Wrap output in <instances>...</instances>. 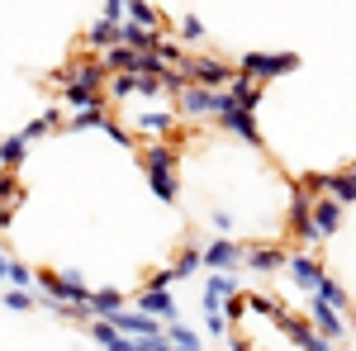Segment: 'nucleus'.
<instances>
[{
    "mask_svg": "<svg viewBox=\"0 0 356 351\" xmlns=\"http://www.w3.org/2000/svg\"><path fill=\"white\" fill-rule=\"evenodd\" d=\"M110 323L119 327L124 337H138V342H143V337H162V332H166L162 318H152V313H143V309H129V304H124V309L114 313Z\"/></svg>",
    "mask_w": 356,
    "mask_h": 351,
    "instance_id": "nucleus-5",
    "label": "nucleus"
},
{
    "mask_svg": "<svg viewBox=\"0 0 356 351\" xmlns=\"http://www.w3.org/2000/svg\"><path fill=\"white\" fill-rule=\"evenodd\" d=\"M114 43H119V24L105 19V15L86 28V48H90V53H105V48H114Z\"/></svg>",
    "mask_w": 356,
    "mask_h": 351,
    "instance_id": "nucleus-18",
    "label": "nucleus"
},
{
    "mask_svg": "<svg viewBox=\"0 0 356 351\" xmlns=\"http://www.w3.org/2000/svg\"><path fill=\"white\" fill-rule=\"evenodd\" d=\"M219 129H228L233 138H243L247 147H261V129H257V109H247V105H238L228 90H219Z\"/></svg>",
    "mask_w": 356,
    "mask_h": 351,
    "instance_id": "nucleus-1",
    "label": "nucleus"
},
{
    "mask_svg": "<svg viewBox=\"0 0 356 351\" xmlns=\"http://www.w3.org/2000/svg\"><path fill=\"white\" fill-rule=\"evenodd\" d=\"M233 295H243L238 280H233V270H209L204 295H200V309H204V313H223V304H228Z\"/></svg>",
    "mask_w": 356,
    "mask_h": 351,
    "instance_id": "nucleus-8",
    "label": "nucleus"
},
{
    "mask_svg": "<svg viewBox=\"0 0 356 351\" xmlns=\"http://www.w3.org/2000/svg\"><path fill=\"white\" fill-rule=\"evenodd\" d=\"M238 76V67H228L223 57H191V85L204 90H228V81Z\"/></svg>",
    "mask_w": 356,
    "mask_h": 351,
    "instance_id": "nucleus-4",
    "label": "nucleus"
},
{
    "mask_svg": "<svg viewBox=\"0 0 356 351\" xmlns=\"http://www.w3.org/2000/svg\"><path fill=\"white\" fill-rule=\"evenodd\" d=\"M5 309H15V313H29V309H33V290H15V285H10V295H5Z\"/></svg>",
    "mask_w": 356,
    "mask_h": 351,
    "instance_id": "nucleus-31",
    "label": "nucleus"
},
{
    "mask_svg": "<svg viewBox=\"0 0 356 351\" xmlns=\"http://www.w3.org/2000/svg\"><path fill=\"white\" fill-rule=\"evenodd\" d=\"M10 285L15 290H33L38 285V270H29L24 261H10Z\"/></svg>",
    "mask_w": 356,
    "mask_h": 351,
    "instance_id": "nucleus-30",
    "label": "nucleus"
},
{
    "mask_svg": "<svg viewBox=\"0 0 356 351\" xmlns=\"http://www.w3.org/2000/svg\"><path fill=\"white\" fill-rule=\"evenodd\" d=\"M134 309H143V313H152V318H162V323H176V299L166 295V290H143V295L134 299Z\"/></svg>",
    "mask_w": 356,
    "mask_h": 351,
    "instance_id": "nucleus-15",
    "label": "nucleus"
},
{
    "mask_svg": "<svg viewBox=\"0 0 356 351\" xmlns=\"http://www.w3.org/2000/svg\"><path fill=\"white\" fill-rule=\"evenodd\" d=\"M129 24H143V28H152V33H162V15L147 0H129Z\"/></svg>",
    "mask_w": 356,
    "mask_h": 351,
    "instance_id": "nucleus-25",
    "label": "nucleus"
},
{
    "mask_svg": "<svg viewBox=\"0 0 356 351\" xmlns=\"http://www.w3.org/2000/svg\"><path fill=\"white\" fill-rule=\"evenodd\" d=\"M285 275H290V285H295V290L314 295V290H318V280H323L328 270H323V261H318V256H309V252H295V256L285 261Z\"/></svg>",
    "mask_w": 356,
    "mask_h": 351,
    "instance_id": "nucleus-7",
    "label": "nucleus"
},
{
    "mask_svg": "<svg viewBox=\"0 0 356 351\" xmlns=\"http://www.w3.org/2000/svg\"><path fill=\"white\" fill-rule=\"evenodd\" d=\"M53 85H57V90H62V85H81V90H90V95H105L110 72H105V62H100V57H95V62H72Z\"/></svg>",
    "mask_w": 356,
    "mask_h": 351,
    "instance_id": "nucleus-2",
    "label": "nucleus"
},
{
    "mask_svg": "<svg viewBox=\"0 0 356 351\" xmlns=\"http://www.w3.org/2000/svg\"><path fill=\"white\" fill-rule=\"evenodd\" d=\"M314 295L323 299V304H332L337 313H352V299H347V290H342L332 275H323V280H318V290H314Z\"/></svg>",
    "mask_w": 356,
    "mask_h": 351,
    "instance_id": "nucleus-24",
    "label": "nucleus"
},
{
    "mask_svg": "<svg viewBox=\"0 0 356 351\" xmlns=\"http://www.w3.org/2000/svg\"><path fill=\"white\" fill-rule=\"evenodd\" d=\"M138 162H143L147 176H152V171H176V166H181V152H176L171 142H147V147L138 152Z\"/></svg>",
    "mask_w": 356,
    "mask_h": 351,
    "instance_id": "nucleus-14",
    "label": "nucleus"
},
{
    "mask_svg": "<svg viewBox=\"0 0 356 351\" xmlns=\"http://www.w3.org/2000/svg\"><path fill=\"white\" fill-rule=\"evenodd\" d=\"M238 72H247L252 81H271V76L295 72V53H247L238 62Z\"/></svg>",
    "mask_w": 356,
    "mask_h": 351,
    "instance_id": "nucleus-3",
    "label": "nucleus"
},
{
    "mask_svg": "<svg viewBox=\"0 0 356 351\" xmlns=\"http://www.w3.org/2000/svg\"><path fill=\"white\" fill-rule=\"evenodd\" d=\"M86 304H90V313H95V318H114L129 299L119 295V290H90V299H86Z\"/></svg>",
    "mask_w": 356,
    "mask_h": 351,
    "instance_id": "nucleus-22",
    "label": "nucleus"
},
{
    "mask_svg": "<svg viewBox=\"0 0 356 351\" xmlns=\"http://www.w3.org/2000/svg\"><path fill=\"white\" fill-rule=\"evenodd\" d=\"M337 228H342V204H337L332 195H318V199H314V233H318V243L332 238Z\"/></svg>",
    "mask_w": 356,
    "mask_h": 351,
    "instance_id": "nucleus-13",
    "label": "nucleus"
},
{
    "mask_svg": "<svg viewBox=\"0 0 356 351\" xmlns=\"http://www.w3.org/2000/svg\"><path fill=\"white\" fill-rule=\"evenodd\" d=\"M147 186H152V195H157L162 204H176V171H152Z\"/></svg>",
    "mask_w": 356,
    "mask_h": 351,
    "instance_id": "nucleus-28",
    "label": "nucleus"
},
{
    "mask_svg": "<svg viewBox=\"0 0 356 351\" xmlns=\"http://www.w3.org/2000/svg\"><path fill=\"white\" fill-rule=\"evenodd\" d=\"M181 33H186L181 43H204V24H200L195 15H186V19H181Z\"/></svg>",
    "mask_w": 356,
    "mask_h": 351,
    "instance_id": "nucleus-34",
    "label": "nucleus"
},
{
    "mask_svg": "<svg viewBox=\"0 0 356 351\" xmlns=\"http://www.w3.org/2000/svg\"><path fill=\"white\" fill-rule=\"evenodd\" d=\"M214 233L228 238V233H233V214H214Z\"/></svg>",
    "mask_w": 356,
    "mask_h": 351,
    "instance_id": "nucleus-36",
    "label": "nucleus"
},
{
    "mask_svg": "<svg viewBox=\"0 0 356 351\" xmlns=\"http://www.w3.org/2000/svg\"><path fill=\"white\" fill-rule=\"evenodd\" d=\"M166 342L181 351H204V342H200V332L195 327H181V323H166Z\"/></svg>",
    "mask_w": 356,
    "mask_h": 351,
    "instance_id": "nucleus-26",
    "label": "nucleus"
},
{
    "mask_svg": "<svg viewBox=\"0 0 356 351\" xmlns=\"http://www.w3.org/2000/svg\"><path fill=\"white\" fill-rule=\"evenodd\" d=\"M57 124H62V109H48V114H38V119H33L29 129H19V133H24L29 142H38V138H48V133H53Z\"/></svg>",
    "mask_w": 356,
    "mask_h": 351,
    "instance_id": "nucleus-27",
    "label": "nucleus"
},
{
    "mask_svg": "<svg viewBox=\"0 0 356 351\" xmlns=\"http://www.w3.org/2000/svg\"><path fill=\"white\" fill-rule=\"evenodd\" d=\"M243 261H247V270H257V275H271V270H280L285 261H290V252H285V247L261 243V247H247Z\"/></svg>",
    "mask_w": 356,
    "mask_h": 351,
    "instance_id": "nucleus-10",
    "label": "nucleus"
},
{
    "mask_svg": "<svg viewBox=\"0 0 356 351\" xmlns=\"http://www.w3.org/2000/svg\"><path fill=\"white\" fill-rule=\"evenodd\" d=\"M304 351H337V342H328V337H314Z\"/></svg>",
    "mask_w": 356,
    "mask_h": 351,
    "instance_id": "nucleus-37",
    "label": "nucleus"
},
{
    "mask_svg": "<svg viewBox=\"0 0 356 351\" xmlns=\"http://www.w3.org/2000/svg\"><path fill=\"white\" fill-rule=\"evenodd\" d=\"M204 327H209V337H233V323H228V313H204Z\"/></svg>",
    "mask_w": 356,
    "mask_h": 351,
    "instance_id": "nucleus-33",
    "label": "nucleus"
},
{
    "mask_svg": "<svg viewBox=\"0 0 356 351\" xmlns=\"http://www.w3.org/2000/svg\"><path fill=\"white\" fill-rule=\"evenodd\" d=\"M228 351H252V342L247 337H228Z\"/></svg>",
    "mask_w": 356,
    "mask_h": 351,
    "instance_id": "nucleus-38",
    "label": "nucleus"
},
{
    "mask_svg": "<svg viewBox=\"0 0 356 351\" xmlns=\"http://www.w3.org/2000/svg\"><path fill=\"white\" fill-rule=\"evenodd\" d=\"M105 19L124 24V19H129V0H105Z\"/></svg>",
    "mask_w": 356,
    "mask_h": 351,
    "instance_id": "nucleus-35",
    "label": "nucleus"
},
{
    "mask_svg": "<svg viewBox=\"0 0 356 351\" xmlns=\"http://www.w3.org/2000/svg\"><path fill=\"white\" fill-rule=\"evenodd\" d=\"M100 62H105V72H138V48H129V43H114V48H105L100 53Z\"/></svg>",
    "mask_w": 356,
    "mask_h": 351,
    "instance_id": "nucleus-19",
    "label": "nucleus"
},
{
    "mask_svg": "<svg viewBox=\"0 0 356 351\" xmlns=\"http://www.w3.org/2000/svg\"><path fill=\"white\" fill-rule=\"evenodd\" d=\"M19 199H24V186L15 181V171H5V176H0V223L19 209Z\"/></svg>",
    "mask_w": 356,
    "mask_h": 351,
    "instance_id": "nucleus-23",
    "label": "nucleus"
},
{
    "mask_svg": "<svg viewBox=\"0 0 356 351\" xmlns=\"http://www.w3.org/2000/svg\"><path fill=\"white\" fill-rule=\"evenodd\" d=\"M0 280H10V256L0 252Z\"/></svg>",
    "mask_w": 356,
    "mask_h": 351,
    "instance_id": "nucleus-39",
    "label": "nucleus"
},
{
    "mask_svg": "<svg viewBox=\"0 0 356 351\" xmlns=\"http://www.w3.org/2000/svg\"><path fill=\"white\" fill-rule=\"evenodd\" d=\"M247 309H252V313H266V318L280 313V304H275L271 295H247Z\"/></svg>",
    "mask_w": 356,
    "mask_h": 351,
    "instance_id": "nucleus-32",
    "label": "nucleus"
},
{
    "mask_svg": "<svg viewBox=\"0 0 356 351\" xmlns=\"http://www.w3.org/2000/svg\"><path fill=\"white\" fill-rule=\"evenodd\" d=\"M309 323H314L318 337H328V342H347V318H342L332 304H323L318 295L309 299Z\"/></svg>",
    "mask_w": 356,
    "mask_h": 351,
    "instance_id": "nucleus-9",
    "label": "nucleus"
},
{
    "mask_svg": "<svg viewBox=\"0 0 356 351\" xmlns=\"http://www.w3.org/2000/svg\"><path fill=\"white\" fill-rule=\"evenodd\" d=\"M200 266H204V247H186V252L176 256V266H171V270H176V280H191Z\"/></svg>",
    "mask_w": 356,
    "mask_h": 351,
    "instance_id": "nucleus-29",
    "label": "nucleus"
},
{
    "mask_svg": "<svg viewBox=\"0 0 356 351\" xmlns=\"http://www.w3.org/2000/svg\"><path fill=\"white\" fill-rule=\"evenodd\" d=\"M24 157H29V138L24 133H10L5 142H0V166H5V171H19Z\"/></svg>",
    "mask_w": 356,
    "mask_h": 351,
    "instance_id": "nucleus-21",
    "label": "nucleus"
},
{
    "mask_svg": "<svg viewBox=\"0 0 356 351\" xmlns=\"http://www.w3.org/2000/svg\"><path fill=\"white\" fill-rule=\"evenodd\" d=\"M238 261H243V247L238 243H228L219 233H214V243H204V266L209 270H238Z\"/></svg>",
    "mask_w": 356,
    "mask_h": 351,
    "instance_id": "nucleus-11",
    "label": "nucleus"
},
{
    "mask_svg": "<svg viewBox=\"0 0 356 351\" xmlns=\"http://www.w3.org/2000/svg\"><path fill=\"white\" fill-rule=\"evenodd\" d=\"M275 327H280V332H285V337H290V342H295V347H309V342H314V337H318V332H314V323H309V318H295V313H285V309H280V313H275Z\"/></svg>",
    "mask_w": 356,
    "mask_h": 351,
    "instance_id": "nucleus-17",
    "label": "nucleus"
},
{
    "mask_svg": "<svg viewBox=\"0 0 356 351\" xmlns=\"http://www.w3.org/2000/svg\"><path fill=\"white\" fill-rule=\"evenodd\" d=\"M228 95L238 100V105H247V109H257L261 105V81H252L247 72H238L233 81H228Z\"/></svg>",
    "mask_w": 356,
    "mask_h": 351,
    "instance_id": "nucleus-20",
    "label": "nucleus"
},
{
    "mask_svg": "<svg viewBox=\"0 0 356 351\" xmlns=\"http://www.w3.org/2000/svg\"><path fill=\"white\" fill-rule=\"evenodd\" d=\"M323 195H332L337 204H356V166H347V171H328Z\"/></svg>",
    "mask_w": 356,
    "mask_h": 351,
    "instance_id": "nucleus-16",
    "label": "nucleus"
},
{
    "mask_svg": "<svg viewBox=\"0 0 356 351\" xmlns=\"http://www.w3.org/2000/svg\"><path fill=\"white\" fill-rule=\"evenodd\" d=\"M134 129L138 133H152V138H171L181 129V114L176 109H152V114H134Z\"/></svg>",
    "mask_w": 356,
    "mask_h": 351,
    "instance_id": "nucleus-12",
    "label": "nucleus"
},
{
    "mask_svg": "<svg viewBox=\"0 0 356 351\" xmlns=\"http://www.w3.org/2000/svg\"><path fill=\"white\" fill-rule=\"evenodd\" d=\"M176 114H186V119H214V114H219V90L186 85V90L176 95Z\"/></svg>",
    "mask_w": 356,
    "mask_h": 351,
    "instance_id": "nucleus-6",
    "label": "nucleus"
}]
</instances>
